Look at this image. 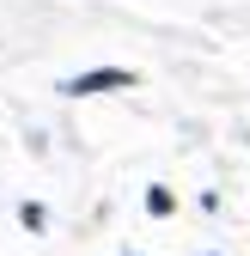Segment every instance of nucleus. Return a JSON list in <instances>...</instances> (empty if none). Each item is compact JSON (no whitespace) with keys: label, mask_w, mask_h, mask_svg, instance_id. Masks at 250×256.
Returning a JSON list of instances; mask_svg holds the SVG:
<instances>
[{"label":"nucleus","mask_w":250,"mask_h":256,"mask_svg":"<svg viewBox=\"0 0 250 256\" xmlns=\"http://www.w3.org/2000/svg\"><path fill=\"white\" fill-rule=\"evenodd\" d=\"M128 86H134L128 68H92V74L61 80V98H98V92H128Z\"/></svg>","instance_id":"obj_1"},{"label":"nucleus","mask_w":250,"mask_h":256,"mask_svg":"<svg viewBox=\"0 0 250 256\" xmlns=\"http://www.w3.org/2000/svg\"><path fill=\"white\" fill-rule=\"evenodd\" d=\"M171 208H177V202H171V189H159V183H152V189H146V214H152V220H165Z\"/></svg>","instance_id":"obj_2"},{"label":"nucleus","mask_w":250,"mask_h":256,"mask_svg":"<svg viewBox=\"0 0 250 256\" xmlns=\"http://www.w3.org/2000/svg\"><path fill=\"white\" fill-rule=\"evenodd\" d=\"M18 226H24V232H43V226H49V214H43L37 202H24V208H18Z\"/></svg>","instance_id":"obj_3"}]
</instances>
